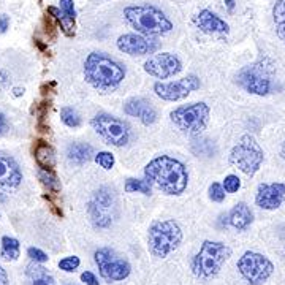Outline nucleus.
I'll use <instances>...</instances> for the list:
<instances>
[{
    "label": "nucleus",
    "instance_id": "obj_1",
    "mask_svg": "<svg viewBox=\"0 0 285 285\" xmlns=\"http://www.w3.org/2000/svg\"><path fill=\"white\" fill-rule=\"evenodd\" d=\"M145 177L151 186L157 187L168 195L183 193L189 183L186 166L168 155H160L149 162L145 168Z\"/></svg>",
    "mask_w": 285,
    "mask_h": 285
},
{
    "label": "nucleus",
    "instance_id": "obj_2",
    "mask_svg": "<svg viewBox=\"0 0 285 285\" xmlns=\"http://www.w3.org/2000/svg\"><path fill=\"white\" fill-rule=\"evenodd\" d=\"M84 75L90 86L100 90H113L125 78V68L103 53H90L84 63Z\"/></svg>",
    "mask_w": 285,
    "mask_h": 285
},
{
    "label": "nucleus",
    "instance_id": "obj_3",
    "mask_svg": "<svg viewBox=\"0 0 285 285\" xmlns=\"http://www.w3.org/2000/svg\"><path fill=\"white\" fill-rule=\"evenodd\" d=\"M127 22L145 37H159L171 32L173 24L163 13L152 5H132L124 10Z\"/></svg>",
    "mask_w": 285,
    "mask_h": 285
},
{
    "label": "nucleus",
    "instance_id": "obj_4",
    "mask_svg": "<svg viewBox=\"0 0 285 285\" xmlns=\"http://www.w3.org/2000/svg\"><path fill=\"white\" fill-rule=\"evenodd\" d=\"M230 257L231 249L227 244L217 241H204L200 247V252L192 262L193 274L200 279H212L220 273V269Z\"/></svg>",
    "mask_w": 285,
    "mask_h": 285
},
{
    "label": "nucleus",
    "instance_id": "obj_5",
    "mask_svg": "<svg viewBox=\"0 0 285 285\" xmlns=\"http://www.w3.org/2000/svg\"><path fill=\"white\" fill-rule=\"evenodd\" d=\"M181 241H183V231L174 220L154 222L149 228V251L154 257H168L177 249Z\"/></svg>",
    "mask_w": 285,
    "mask_h": 285
},
{
    "label": "nucleus",
    "instance_id": "obj_6",
    "mask_svg": "<svg viewBox=\"0 0 285 285\" xmlns=\"http://www.w3.org/2000/svg\"><path fill=\"white\" fill-rule=\"evenodd\" d=\"M265 160V152L257 142L255 136L252 135H242L239 142L231 149L230 152V163L233 166L239 168V170L247 174L254 176Z\"/></svg>",
    "mask_w": 285,
    "mask_h": 285
},
{
    "label": "nucleus",
    "instance_id": "obj_7",
    "mask_svg": "<svg viewBox=\"0 0 285 285\" xmlns=\"http://www.w3.org/2000/svg\"><path fill=\"white\" fill-rule=\"evenodd\" d=\"M170 118L179 130L186 133H200L208 125L209 106L206 103H190L173 110Z\"/></svg>",
    "mask_w": 285,
    "mask_h": 285
},
{
    "label": "nucleus",
    "instance_id": "obj_8",
    "mask_svg": "<svg viewBox=\"0 0 285 285\" xmlns=\"http://www.w3.org/2000/svg\"><path fill=\"white\" fill-rule=\"evenodd\" d=\"M269 72L271 63L268 59H260L252 65L244 67L239 70L236 80L238 84L254 95H268L271 90V81H269Z\"/></svg>",
    "mask_w": 285,
    "mask_h": 285
},
{
    "label": "nucleus",
    "instance_id": "obj_9",
    "mask_svg": "<svg viewBox=\"0 0 285 285\" xmlns=\"http://www.w3.org/2000/svg\"><path fill=\"white\" fill-rule=\"evenodd\" d=\"M238 269L251 285H262L274 273V265L265 255L249 251L238 260Z\"/></svg>",
    "mask_w": 285,
    "mask_h": 285
},
{
    "label": "nucleus",
    "instance_id": "obj_10",
    "mask_svg": "<svg viewBox=\"0 0 285 285\" xmlns=\"http://www.w3.org/2000/svg\"><path fill=\"white\" fill-rule=\"evenodd\" d=\"M94 130L113 146H125L128 142V127L124 121L110 114H98L90 121Z\"/></svg>",
    "mask_w": 285,
    "mask_h": 285
},
{
    "label": "nucleus",
    "instance_id": "obj_11",
    "mask_svg": "<svg viewBox=\"0 0 285 285\" xmlns=\"http://www.w3.org/2000/svg\"><path fill=\"white\" fill-rule=\"evenodd\" d=\"M95 263L98 265L100 274L110 282L124 280L130 274V265L127 260L118 257L113 251L103 247L95 252Z\"/></svg>",
    "mask_w": 285,
    "mask_h": 285
},
{
    "label": "nucleus",
    "instance_id": "obj_12",
    "mask_svg": "<svg viewBox=\"0 0 285 285\" xmlns=\"http://www.w3.org/2000/svg\"><path fill=\"white\" fill-rule=\"evenodd\" d=\"M200 89V80L195 75H189L183 80H177L173 83H157L154 84V92L162 100L166 101H177L186 98L190 92Z\"/></svg>",
    "mask_w": 285,
    "mask_h": 285
},
{
    "label": "nucleus",
    "instance_id": "obj_13",
    "mask_svg": "<svg viewBox=\"0 0 285 285\" xmlns=\"http://www.w3.org/2000/svg\"><path fill=\"white\" fill-rule=\"evenodd\" d=\"M145 70L154 78L166 80V78H171L183 70V63H181L177 56L170 53H162L149 57L145 63Z\"/></svg>",
    "mask_w": 285,
    "mask_h": 285
},
{
    "label": "nucleus",
    "instance_id": "obj_14",
    "mask_svg": "<svg viewBox=\"0 0 285 285\" xmlns=\"http://www.w3.org/2000/svg\"><path fill=\"white\" fill-rule=\"evenodd\" d=\"M285 201V184L273 183V184H260L255 195V203L258 208L266 211H274L280 208Z\"/></svg>",
    "mask_w": 285,
    "mask_h": 285
},
{
    "label": "nucleus",
    "instance_id": "obj_15",
    "mask_svg": "<svg viewBox=\"0 0 285 285\" xmlns=\"http://www.w3.org/2000/svg\"><path fill=\"white\" fill-rule=\"evenodd\" d=\"M118 48L128 56H145L148 53H152L157 48V43H154L151 37H145L141 33H125L119 37Z\"/></svg>",
    "mask_w": 285,
    "mask_h": 285
},
{
    "label": "nucleus",
    "instance_id": "obj_16",
    "mask_svg": "<svg viewBox=\"0 0 285 285\" xmlns=\"http://www.w3.org/2000/svg\"><path fill=\"white\" fill-rule=\"evenodd\" d=\"M22 174L18 163L11 157L0 154V190L15 189L21 184Z\"/></svg>",
    "mask_w": 285,
    "mask_h": 285
},
{
    "label": "nucleus",
    "instance_id": "obj_17",
    "mask_svg": "<svg viewBox=\"0 0 285 285\" xmlns=\"http://www.w3.org/2000/svg\"><path fill=\"white\" fill-rule=\"evenodd\" d=\"M124 111L128 116L138 118L145 125H152L157 121V111H155L146 100L142 98H130L125 101Z\"/></svg>",
    "mask_w": 285,
    "mask_h": 285
},
{
    "label": "nucleus",
    "instance_id": "obj_18",
    "mask_svg": "<svg viewBox=\"0 0 285 285\" xmlns=\"http://www.w3.org/2000/svg\"><path fill=\"white\" fill-rule=\"evenodd\" d=\"M195 24L198 25V29L204 33H228L230 27L228 24L217 16L216 13H212L211 10H201L198 15L195 16Z\"/></svg>",
    "mask_w": 285,
    "mask_h": 285
},
{
    "label": "nucleus",
    "instance_id": "obj_19",
    "mask_svg": "<svg viewBox=\"0 0 285 285\" xmlns=\"http://www.w3.org/2000/svg\"><path fill=\"white\" fill-rule=\"evenodd\" d=\"M252 220H254V212L251 209V206L242 201L235 204V208L230 211V216H228L230 225L236 230H245L252 224Z\"/></svg>",
    "mask_w": 285,
    "mask_h": 285
},
{
    "label": "nucleus",
    "instance_id": "obj_20",
    "mask_svg": "<svg viewBox=\"0 0 285 285\" xmlns=\"http://www.w3.org/2000/svg\"><path fill=\"white\" fill-rule=\"evenodd\" d=\"M35 159L38 166L45 170H53L56 166V152L45 141H38V145L35 146Z\"/></svg>",
    "mask_w": 285,
    "mask_h": 285
},
{
    "label": "nucleus",
    "instance_id": "obj_21",
    "mask_svg": "<svg viewBox=\"0 0 285 285\" xmlns=\"http://www.w3.org/2000/svg\"><path fill=\"white\" fill-rule=\"evenodd\" d=\"M67 155L75 163H84V162L90 160V157L94 155V149H92V146L86 145V142H75V145L68 146Z\"/></svg>",
    "mask_w": 285,
    "mask_h": 285
},
{
    "label": "nucleus",
    "instance_id": "obj_22",
    "mask_svg": "<svg viewBox=\"0 0 285 285\" xmlns=\"http://www.w3.org/2000/svg\"><path fill=\"white\" fill-rule=\"evenodd\" d=\"M89 214H90V219H92V222L95 227L98 228H105V227H110L111 225V214H110V209H105V208H100V206L94 204L92 201L89 203Z\"/></svg>",
    "mask_w": 285,
    "mask_h": 285
},
{
    "label": "nucleus",
    "instance_id": "obj_23",
    "mask_svg": "<svg viewBox=\"0 0 285 285\" xmlns=\"http://www.w3.org/2000/svg\"><path fill=\"white\" fill-rule=\"evenodd\" d=\"M273 19L276 25L277 37L285 45V0H277L273 7Z\"/></svg>",
    "mask_w": 285,
    "mask_h": 285
},
{
    "label": "nucleus",
    "instance_id": "obj_24",
    "mask_svg": "<svg viewBox=\"0 0 285 285\" xmlns=\"http://www.w3.org/2000/svg\"><path fill=\"white\" fill-rule=\"evenodd\" d=\"M19 241L10 236H4L2 238V251H0V255H2L5 260H18L19 257Z\"/></svg>",
    "mask_w": 285,
    "mask_h": 285
},
{
    "label": "nucleus",
    "instance_id": "obj_25",
    "mask_svg": "<svg viewBox=\"0 0 285 285\" xmlns=\"http://www.w3.org/2000/svg\"><path fill=\"white\" fill-rule=\"evenodd\" d=\"M38 179L42 181V184L45 187H48V190H51V192H59L60 190V181L53 170H45V168H40V170H38Z\"/></svg>",
    "mask_w": 285,
    "mask_h": 285
},
{
    "label": "nucleus",
    "instance_id": "obj_26",
    "mask_svg": "<svg viewBox=\"0 0 285 285\" xmlns=\"http://www.w3.org/2000/svg\"><path fill=\"white\" fill-rule=\"evenodd\" d=\"M92 203L97 204V206H100V208H105V209L111 211V208L114 206V195H113V192L108 187L98 189V192L94 195Z\"/></svg>",
    "mask_w": 285,
    "mask_h": 285
},
{
    "label": "nucleus",
    "instance_id": "obj_27",
    "mask_svg": "<svg viewBox=\"0 0 285 285\" xmlns=\"http://www.w3.org/2000/svg\"><path fill=\"white\" fill-rule=\"evenodd\" d=\"M125 192L128 193H145V195H149L151 193V184L148 183V181H142V179H127L125 183Z\"/></svg>",
    "mask_w": 285,
    "mask_h": 285
},
{
    "label": "nucleus",
    "instance_id": "obj_28",
    "mask_svg": "<svg viewBox=\"0 0 285 285\" xmlns=\"http://www.w3.org/2000/svg\"><path fill=\"white\" fill-rule=\"evenodd\" d=\"M60 119H62V122L65 124L67 127H72V128L81 125L80 114H78L73 108H62V111H60Z\"/></svg>",
    "mask_w": 285,
    "mask_h": 285
},
{
    "label": "nucleus",
    "instance_id": "obj_29",
    "mask_svg": "<svg viewBox=\"0 0 285 285\" xmlns=\"http://www.w3.org/2000/svg\"><path fill=\"white\" fill-rule=\"evenodd\" d=\"M224 190L228 192V193H235L241 189V179L235 174H228L225 179H224V184H222Z\"/></svg>",
    "mask_w": 285,
    "mask_h": 285
},
{
    "label": "nucleus",
    "instance_id": "obj_30",
    "mask_svg": "<svg viewBox=\"0 0 285 285\" xmlns=\"http://www.w3.org/2000/svg\"><path fill=\"white\" fill-rule=\"evenodd\" d=\"M95 162L105 170H111L114 166V155L111 152H98L95 155Z\"/></svg>",
    "mask_w": 285,
    "mask_h": 285
},
{
    "label": "nucleus",
    "instance_id": "obj_31",
    "mask_svg": "<svg viewBox=\"0 0 285 285\" xmlns=\"http://www.w3.org/2000/svg\"><path fill=\"white\" fill-rule=\"evenodd\" d=\"M225 190L222 187V184H219V183H212L211 187H209V198L216 203H222L225 200Z\"/></svg>",
    "mask_w": 285,
    "mask_h": 285
},
{
    "label": "nucleus",
    "instance_id": "obj_32",
    "mask_svg": "<svg viewBox=\"0 0 285 285\" xmlns=\"http://www.w3.org/2000/svg\"><path fill=\"white\" fill-rule=\"evenodd\" d=\"M80 266V258L78 257H67L63 258V260L59 262V268L62 271H67V273H73V271H76V268Z\"/></svg>",
    "mask_w": 285,
    "mask_h": 285
},
{
    "label": "nucleus",
    "instance_id": "obj_33",
    "mask_svg": "<svg viewBox=\"0 0 285 285\" xmlns=\"http://www.w3.org/2000/svg\"><path fill=\"white\" fill-rule=\"evenodd\" d=\"M60 11L63 13V15H67L68 18L75 19L76 11H75L73 0H60Z\"/></svg>",
    "mask_w": 285,
    "mask_h": 285
},
{
    "label": "nucleus",
    "instance_id": "obj_34",
    "mask_svg": "<svg viewBox=\"0 0 285 285\" xmlns=\"http://www.w3.org/2000/svg\"><path fill=\"white\" fill-rule=\"evenodd\" d=\"M27 254H29V257L32 258L35 263H45V262H48V255L43 251L37 249V247H30L27 251Z\"/></svg>",
    "mask_w": 285,
    "mask_h": 285
},
{
    "label": "nucleus",
    "instance_id": "obj_35",
    "mask_svg": "<svg viewBox=\"0 0 285 285\" xmlns=\"http://www.w3.org/2000/svg\"><path fill=\"white\" fill-rule=\"evenodd\" d=\"M32 285H56V280L53 276H49L48 273L37 277V279H32Z\"/></svg>",
    "mask_w": 285,
    "mask_h": 285
},
{
    "label": "nucleus",
    "instance_id": "obj_36",
    "mask_svg": "<svg viewBox=\"0 0 285 285\" xmlns=\"http://www.w3.org/2000/svg\"><path fill=\"white\" fill-rule=\"evenodd\" d=\"M81 280L86 282V285H98L97 277L94 276V273H90V271H86V273L81 274Z\"/></svg>",
    "mask_w": 285,
    "mask_h": 285
},
{
    "label": "nucleus",
    "instance_id": "obj_37",
    "mask_svg": "<svg viewBox=\"0 0 285 285\" xmlns=\"http://www.w3.org/2000/svg\"><path fill=\"white\" fill-rule=\"evenodd\" d=\"M10 84V75L5 70H0V90Z\"/></svg>",
    "mask_w": 285,
    "mask_h": 285
},
{
    "label": "nucleus",
    "instance_id": "obj_38",
    "mask_svg": "<svg viewBox=\"0 0 285 285\" xmlns=\"http://www.w3.org/2000/svg\"><path fill=\"white\" fill-rule=\"evenodd\" d=\"M8 25H10V18L7 15H2L0 16V33H5Z\"/></svg>",
    "mask_w": 285,
    "mask_h": 285
},
{
    "label": "nucleus",
    "instance_id": "obj_39",
    "mask_svg": "<svg viewBox=\"0 0 285 285\" xmlns=\"http://www.w3.org/2000/svg\"><path fill=\"white\" fill-rule=\"evenodd\" d=\"M0 285H10L8 282V277H7V273H5V269L0 266Z\"/></svg>",
    "mask_w": 285,
    "mask_h": 285
},
{
    "label": "nucleus",
    "instance_id": "obj_40",
    "mask_svg": "<svg viewBox=\"0 0 285 285\" xmlns=\"http://www.w3.org/2000/svg\"><path fill=\"white\" fill-rule=\"evenodd\" d=\"M5 125H7V121H5V116L0 113V133L4 132V128H5Z\"/></svg>",
    "mask_w": 285,
    "mask_h": 285
},
{
    "label": "nucleus",
    "instance_id": "obj_41",
    "mask_svg": "<svg viewBox=\"0 0 285 285\" xmlns=\"http://www.w3.org/2000/svg\"><path fill=\"white\" fill-rule=\"evenodd\" d=\"M225 5H227L228 10L231 11L233 8H235V0H225Z\"/></svg>",
    "mask_w": 285,
    "mask_h": 285
},
{
    "label": "nucleus",
    "instance_id": "obj_42",
    "mask_svg": "<svg viewBox=\"0 0 285 285\" xmlns=\"http://www.w3.org/2000/svg\"><path fill=\"white\" fill-rule=\"evenodd\" d=\"M13 92H15V95H16V97H21V95L24 94V89H21V87H16L15 90H13Z\"/></svg>",
    "mask_w": 285,
    "mask_h": 285
},
{
    "label": "nucleus",
    "instance_id": "obj_43",
    "mask_svg": "<svg viewBox=\"0 0 285 285\" xmlns=\"http://www.w3.org/2000/svg\"><path fill=\"white\" fill-rule=\"evenodd\" d=\"M280 155H282V159L285 160V141L282 142V146H280Z\"/></svg>",
    "mask_w": 285,
    "mask_h": 285
},
{
    "label": "nucleus",
    "instance_id": "obj_44",
    "mask_svg": "<svg viewBox=\"0 0 285 285\" xmlns=\"http://www.w3.org/2000/svg\"><path fill=\"white\" fill-rule=\"evenodd\" d=\"M67 285H73V283H67Z\"/></svg>",
    "mask_w": 285,
    "mask_h": 285
}]
</instances>
